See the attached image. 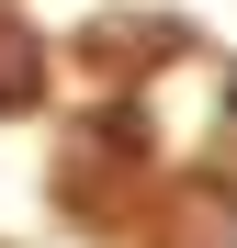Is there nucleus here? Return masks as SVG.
Here are the masks:
<instances>
[{
    "instance_id": "1",
    "label": "nucleus",
    "mask_w": 237,
    "mask_h": 248,
    "mask_svg": "<svg viewBox=\"0 0 237 248\" xmlns=\"http://www.w3.org/2000/svg\"><path fill=\"white\" fill-rule=\"evenodd\" d=\"M170 46H181V23H91V68H102V57H113V68H158Z\"/></svg>"
},
{
    "instance_id": "2",
    "label": "nucleus",
    "mask_w": 237,
    "mask_h": 248,
    "mask_svg": "<svg viewBox=\"0 0 237 248\" xmlns=\"http://www.w3.org/2000/svg\"><path fill=\"white\" fill-rule=\"evenodd\" d=\"M34 91H46V46L23 23H0V113H34Z\"/></svg>"
},
{
    "instance_id": "3",
    "label": "nucleus",
    "mask_w": 237,
    "mask_h": 248,
    "mask_svg": "<svg viewBox=\"0 0 237 248\" xmlns=\"http://www.w3.org/2000/svg\"><path fill=\"white\" fill-rule=\"evenodd\" d=\"M181 248H237V203L226 192H192L181 203Z\"/></svg>"
},
{
    "instance_id": "4",
    "label": "nucleus",
    "mask_w": 237,
    "mask_h": 248,
    "mask_svg": "<svg viewBox=\"0 0 237 248\" xmlns=\"http://www.w3.org/2000/svg\"><path fill=\"white\" fill-rule=\"evenodd\" d=\"M91 136H102L113 158H136V147H147V113H136V102H113V113H91Z\"/></svg>"
},
{
    "instance_id": "5",
    "label": "nucleus",
    "mask_w": 237,
    "mask_h": 248,
    "mask_svg": "<svg viewBox=\"0 0 237 248\" xmlns=\"http://www.w3.org/2000/svg\"><path fill=\"white\" fill-rule=\"evenodd\" d=\"M226 147H237V91H226Z\"/></svg>"
}]
</instances>
